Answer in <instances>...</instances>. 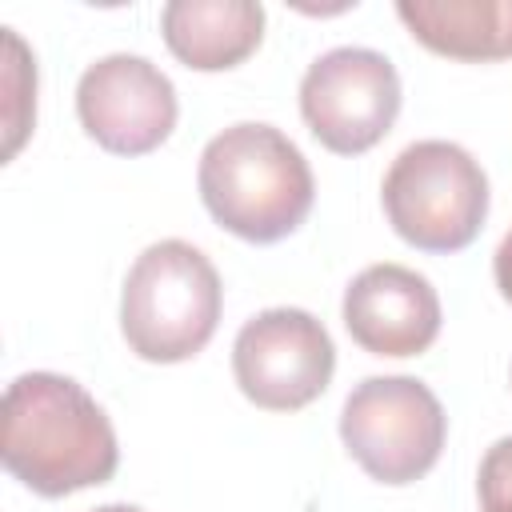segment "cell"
<instances>
[{
    "mask_svg": "<svg viewBox=\"0 0 512 512\" xmlns=\"http://www.w3.org/2000/svg\"><path fill=\"white\" fill-rule=\"evenodd\" d=\"M300 116L336 156L376 148L400 116V76L384 52L332 48L300 80Z\"/></svg>",
    "mask_w": 512,
    "mask_h": 512,
    "instance_id": "cell-6",
    "label": "cell"
},
{
    "mask_svg": "<svg viewBox=\"0 0 512 512\" xmlns=\"http://www.w3.org/2000/svg\"><path fill=\"white\" fill-rule=\"evenodd\" d=\"M336 372L328 328L304 308L256 312L232 344V376L240 392L264 412L308 408Z\"/></svg>",
    "mask_w": 512,
    "mask_h": 512,
    "instance_id": "cell-7",
    "label": "cell"
},
{
    "mask_svg": "<svg viewBox=\"0 0 512 512\" xmlns=\"http://www.w3.org/2000/svg\"><path fill=\"white\" fill-rule=\"evenodd\" d=\"M0 456L24 488L48 500L108 484L120 464L104 408L56 372H24L8 384Z\"/></svg>",
    "mask_w": 512,
    "mask_h": 512,
    "instance_id": "cell-1",
    "label": "cell"
},
{
    "mask_svg": "<svg viewBox=\"0 0 512 512\" xmlns=\"http://www.w3.org/2000/svg\"><path fill=\"white\" fill-rule=\"evenodd\" d=\"M448 416L416 376H368L340 408L348 456L380 484H412L444 452Z\"/></svg>",
    "mask_w": 512,
    "mask_h": 512,
    "instance_id": "cell-5",
    "label": "cell"
},
{
    "mask_svg": "<svg viewBox=\"0 0 512 512\" xmlns=\"http://www.w3.org/2000/svg\"><path fill=\"white\" fill-rule=\"evenodd\" d=\"M384 216L420 252H460L488 216V176L452 140L408 144L380 184Z\"/></svg>",
    "mask_w": 512,
    "mask_h": 512,
    "instance_id": "cell-4",
    "label": "cell"
},
{
    "mask_svg": "<svg viewBox=\"0 0 512 512\" xmlns=\"http://www.w3.org/2000/svg\"><path fill=\"white\" fill-rule=\"evenodd\" d=\"M160 32L184 68L224 72L260 48L264 8L252 0H172L160 12Z\"/></svg>",
    "mask_w": 512,
    "mask_h": 512,
    "instance_id": "cell-10",
    "label": "cell"
},
{
    "mask_svg": "<svg viewBox=\"0 0 512 512\" xmlns=\"http://www.w3.org/2000/svg\"><path fill=\"white\" fill-rule=\"evenodd\" d=\"M92 512H144L136 504H104V508H92Z\"/></svg>",
    "mask_w": 512,
    "mask_h": 512,
    "instance_id": "cell-14",
    "label": "cell"
},
{
    "mask_svg": "<svg viewBox=\"0 0 512 512\" xmlns=\"http://www.w3.org/2000/svg\"><path fill=\"white\" fill-rule=\"evenodd\" d=\"M480 512H512V436L496 440L476 472Z\"/></svg>",
    "mask_w": 512,
    "mask_h": 512,
    "instance_id": "cell-12",
    "label": "cell"
},
{
    "mask_svg": "<svg viewBox=\"0 0 512 512\" xmlns=\"http://www.w3.org/2000/svg\"><path fill=\"white\" fill-rule=\"evenodd\" d=\"M200 200L208 216L248 244L292 236L316 200L304 152L272 124H232L200 152Z\"/></svg>",
    "mask_w": 512,
    "mask_h": 512,
    "instance_id": "cell-2",
    "label": "cell"
},
{
    "mask_svg": "<svg viewBox=\"0 0 512 512\" xmlns=\"http://www.w3.org/2000/svg\"><path fill=\"white\" fill-rule=\"evenodd\" d=\"M492 272H496V288H500V296L512 304V232L500 240L496 260H492Z\"/></svg>",
    "mask_w": 512,
    "mask_h": 512,
    "instance_id": "cell-13",
    "label": "cell"
},
{
    "mask_svg": "<svg viewBox=\"0 0 512 512\" xmlns=\"http://www.w3.org/2000/svg\"><path fill=\"white\" fill-rule=\"evenodd\" d=\"M176 88L144 56L112 52L84 68L76 84L80 128L116 156H144L176 128Z\"/></svg>",
    "mask_w": 512,
    "mask_h": 512,
    "instance_id": "cell-8",
    "label": "cell"
},
{
    "mask_svg": "<svg viewBox=\"0 0 512 512\" xmlns=\"http://www.w3.org/2000/svg\"><path fill=\"white\" fill-rule=\"evenodd\" d=\"M224 288L212 260L184 240L148 244L120 292V332L140 360H192L220 324Z\"/></svg>",
    "mask_w": 512,
    "mask_h": 512,
    "instance_id": "cell-3",
    "label": "cell"
},
{
    "mask_svg": "<svg viewBox=\"0 0 512 512\" xmlns=\"http://www.w3.org/2000/svg\"><path fill=\"white\" fill-rule=\"evenodd\" d=\"M396 16L436 56L468 64L512 56V0H400Z\"/></svg>",
    "mask_w": 512,
    "mask_h": 512,
    "instance_id": "cell-11",
    "label": "cell"
},
{
    "mask_svg": "<svg viewBox=\"0 0 512 512\" xmlns=\"http://www.w3.org/2000/svg\"><path fill=\"white\" fill-rule=\"evenodd\" d=\"M344 328L372 356H420L440 336L436 288L404 264H372L344 288Z\"/></svg>",
    "mask_w": 512,
    "mask_h": 512,
    "instance_id": "cell-9",
    "label": "cell"
}]
</instances>
